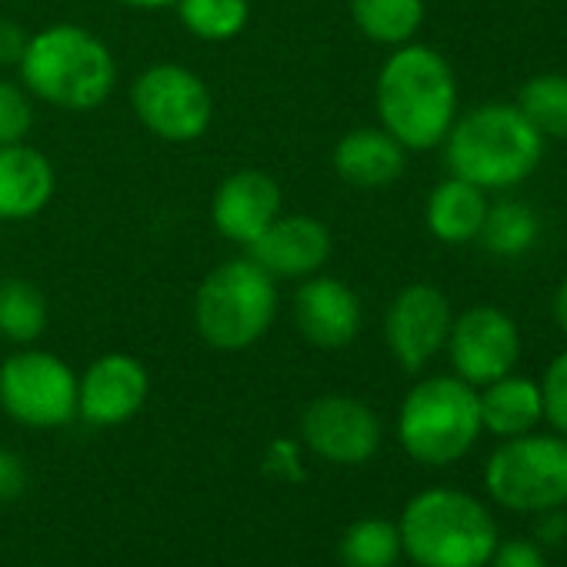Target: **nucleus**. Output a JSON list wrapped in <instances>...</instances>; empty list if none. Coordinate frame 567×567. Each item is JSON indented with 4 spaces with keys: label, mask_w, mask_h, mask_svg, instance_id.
<instances>
[{
    "label": "nucleus",
    "mask_w": 567,
    "mask_h": 567,
    "mask_svg": "<svg viewBox=\"0 0 567 567\" xmlns=\"http://www.w3.org/2000/svg\"><path fill=\"white\" fill-rule=\"evenodd\" d=\"M381 127L404 151H434L457 117V78L447 58L427 44H401L378 71Z\"/></svg>",
    "instance_id": "obj_1"
},
{
    "label": "nucleus",
    "mask_w": 567,
    "mask_h": 567,
    "mask_svg": "<svg viewBox=\"0 0 567 567\" xmlns=\"http://www.w3.org/2000/svg\"><path fill=\"white\" fill-rule=\"evenodd\" d=\"M544 144L517 104H477L454 117L441 147L454 177L481 190H511L537 171Z\"/></svg>",
    "instance_id": "obj_2"
},
{
    "label": "nucleus",
    "mask_w": 567,
    "mask_h": 567,
    "mask_svg": "<svg viewBox=\"0 0 567 567\" xmlns=\"http://www.w3.org/2000/svg\"><path fill=\"white\" fill-rule=\"evenodd\" d=\"M18 71L31 97L61 111L101 107L117 81L111 48L81 24H51L28 38Z\"/></svg>",
    "instance_id": "obj_3"
},
{
    "label": "nucleus",
    "mask_w": 567,
    "mask_h": 567,
    "mask_svg": "<svg viewBox=\"0 0 567 567\" xmlns=\"http://www.w3.org/2000/svg\"><path fill=\"white\" fill-rule=\"evenodd\" d=\"M398 530L404 554L417 567H487L501 540L491 511L457 487L414 494L401 511Z\"/></svg>",
    "instance_id": "obj_4"
},
{
    "label": "nucleus",
    "mask_w": 567,
    "mask_h": 567,
    "mask_svg": "<svg viewBox=\"0 0 567 567\" xmlns=\"http://www.w3.org/2000/svg\"><path fill=\"white\" fill-rule=\"evenodd\" d=\"M277 318V284L250 257L214 267L197 288L194 324L207 348L234 354L254 348Z\"/></svg>",
    "instance_id": "obj_5"
},
{
    "label": "nucleus",
    "mask_w": 567,
    "mask_h": 567,
    "mask_svg": "<svg viewBox=\"0 0 567 567\" xmlns=\"http://www.w3.org/2000/svg\"><path fill=\"white\" fill-rule=\"evenodd\" d=\"M481 431L477 388L457 374H434L417 381L398 414L401 447L427 467H444L471 454Z\"/></svg>",
    "instance_id": "obj_6"
},
{
    "label": "nucleus",
    "mask_w": 567,
    "mask_h": 567,
    "mask_svg": "<svg viewBox=\"0 0 567 567\" xmlns=\"http://www.w3.org/2000/svg\"><path fill=\"white\" fill-rule=\"evenodd\" d=\"M487 494L517 514H540L567 504V437L520 434L507 437L484 464Z\"/></svg>",
    "instance_id": "obj_7"
},
{
    "label": "nucleus",
    "mask_w": 567,
    "mask_h": 567,
    "mask_svg": "<svg viewBox=\"0 0 567 567\" xmlns=\"http://www.w3.org/2000/svg\"><path fill=\"white\" fill-rule=\"evenodd\" d=\"M0 408L24 427H64L78 417V374L48 351H18L0 364Z\"/></svg>",
    "instance_id": "obj_8"
},
{
    "label": "nucleus",
    "mask_w": 567,
    "mask_h": 567,
    "mask_svg": "<svg viewBox=\"0 0 567 567\" xmlns=\"http://www.w3.org/2000/svg\"><path fill=\"white\" fill-rule=\"evenodd\" d=\"M137 121L167 144H190L207 134L214 121V97L207 84L181 64H151L131 87Z\"/></svg>",
    "instance_id": "obj_9"
},
{
    "label": "nucleus",
    "mask_w": 567,
    "mask_h": 567,
    "mask_svg": "<svg viewBox=\"0 0 567 567\" xmlns=\"http://www.w3.org/2000/svg\"><path fill=\"white\" fill-rule=\"evenodd\" d=\"M444 351L461 381H467L471 388H484L517 368L520 328L507 311L477 305L451 321Z\"/></svg>",
    "instance_id": "obj_10"
},
{
    "label": "nucleus",
    "mask_w": 567,
    "mask_h": 567,
    "mask_svg": "<svg viewBox=\"0 0 567 567\" xmlns=\"http://www.w3.org/2000/svg\"><path fill=\"white\" fill-rule=\"evenodd\" d=\"M451 301L434 284H408L384 315V341L391 358L408 371H424L447 344L451 334Z\"/></svg>",
    "instance_id": "obj_11"
},
{
    "label": "nucleus",
    "mask_w": 567,
    "mask_h": 567,
    "mask_svg": "<svg viewBox=\"0 0 567 567\" xmlns=\"http://www.w3.org/2000/svg\"><path fill=\"white\" fill-rule=\"evenodd\" d=\"M305 444L331 464H368L381 447V417L371 404L348 394L315 398L301 414Z\"/></svg>",
    "instance_id": "obj_12"
},
{
    "label": "nucleus",
    "mask_w": 567,
    "mask_h": 567,
    "mask_svg": "<svg viewBox=\"0 0 567 567\" xmlns=\"http://www.w3.org/2000/svg\"><path fill=\"white\" fill-rule=\"evenodd\" d=\"M151 394L147 368L124 351L101 354L78 378V417L94 427H121L141 414Z\"/></svg>",
    "instance_id": "obj_13"
},
{
    "label": "nucleus",
    "mask_w": 567,
    "mask_h": 567,
    "mask_svg": "<svg viewBox=\"0 0 567 567\" xmlns=\"http://www.w3.org/2000/svg\"><path fill=\"white\" fill-rule=\"evenodd\" d=\"M331 230L311 214H277L247 247V257L274 280H305L331 260Z\"/></svg>",
    "instance_id": "obj_14"
},
{
    "label": "nucleus",
    "mask_w": 567,
    "mask_h": 567,
    "mask_svg": "<svg viewBox=\"0 0 567 567\" xmlns=\"http://www.w3.org/2000/svg\"><path fill=\"white\" fill-rule=\"evenodd\" d=\"M361 298L344 280L328 274H311L295 298V324L301 338L321 351H341L361 334Z\"/></svg>",
    "instance_id": "obj_15"
},
{
    "label": "nucleus",
    "mask_w": 567,
    "mask_h": 567,
    "mask_svg": "<svg viewBox=\"0 0 567 567\" xmlns=\"http://www.w3.org/2000/svg\"><path fill=\"white\" fill-rule=\"evenodd\" d=\"M280 214V187L270 174L244 167L220 181L210 200V220L230 244L250 247Z\"/></svg>",
    "instance_id": "obj_16"
},
{
    "label": "nucleus",
    "mask_w": 567,
    "mask_h": 567,
    "mask_svg": "<svg viewBox=\"0 0 567 567\" xmlns=\"http://www.w3.org/2000/svg\"><path fill=\"white\" fill-rule=\"evenodd\" d=\"M58 190V174L48 154L31 144L0 147V220L18 224L38 217Z\"/></svg>",
    "instance_id": "obj_17"
},
{
    "label": "nucleus",
    "mask_w": 567,
    "mask_h": 567,
    "mask_svg": "<svg viewBox=\"0 0 567 567\" xmlns=\"http://www.w3.org/2000/svg\"><path fill=\"white\" fill-rule=\"evenodd\" d=\"M334 171L348 187L381 190L394 184L408 167V151L384 127L348 131L334 147Z\"/></svg>",
    "instance_id": "obj_18"
},
{
    "label": "nucleus",
    "mask_w": 567,
    "mask_h": 567,
    "mask_svg": "<svg viewBox=\"0 0 567 567\" xmlns=\"http://www.w3.org/2000/svg\"><path fill=\"white\" fill-rule=\"evenodd\" d=\"M477 408H481V427L501 441L530 434L544 421L540 384L514 371L484 384L477 391Z\"/></svg>",
    "instance_id": "obj_19"
},
{
    "label": "nucleus",
    "mask_w": 567,
    "mask_h": 567,
    "mask_svg": "<svg viewBox=\"0 0 567 567\" xmlns=\"http://www.w3.org/2000/svg\"><path fill=\"white\" fill-rule=\"evenodd\" d=\"M487 204H491L487 190H481L471 181H461V177L451 174L427 197V207H424L427 230L441 244H454V247L471 244V240H477V234L484 227Z\"/></svg>",
    "instance_id": "obj_20"
},
{
    "label": "nucleus",
    "mask_w": 567,
    "mask_h": 567,
    "mask_svg": "<svg viewBox=\"0 0 567 567\" xmlns=\"http://www.w3.org/2000/svg\"><path fill=\"white\" fill-rule=\"evenodd\" d=\"M358 31L384 48L411 44L424 24V0H348Z\"/></svg>",
    "instance_id": "obj_21"
},
{
    "label": "nucleus",
    "mask_w": 567,
    "mask_h": 567,
    "mask_svg": "<svg viewBox=\"0 0 567 567\" xmlns=\"http://www.w3.org/2000/svg\"><path fill=\"white\" fill-rule=\"evenodd\" d=\"M48 298L24 277L0 280V338L11 344H34L48 331Z\"/></svg>",
    "instance_id": "obj_22"
},
{
    "label": "nucleus",
    "mask_w": 567,
    "mask_h": 567,
    "mask_svg": "<svg viewBox=\"0 0 567 567\" xmlns=\"http://www.w3.org/2000/svg\"><path fill=\"white\" fill-rule=\"evenodd\" d=\"M540 237V220L530 204L524 200H497L487 204L484 227L477 240L484 244L487 254L494 257H520L527 254Z\"/></svg>",
    "instance_id": "obj_23"
},
{
    "label": "nucleus",
    "mask_w": 567,
    "mask_h": 567,
    "mask_svg": "<svg viewBox=\"0 0 567 567\" xmlns=\"http://www.w3.org/2000/svg\"><path fill=\"white\" fill-rule=\"evenodd\" d=\"M514 104L544 141H567V74H534Z\"/></svg>",
    "instance_id": "obj_24"
},
{
    "label": "nucleus",
    "mask_w": 567,
    "mask_h": 567,
    "mask_svg": "<svg viewBox=\"0 0 567 567\" xmlns=\"http://www.w3.org/2000/svg\"><path fill=\"white\" fill-rule=\"evenodd\" d=\"M401 530L388 517H361L354 520L338 544V557L344 567H394L401 560Z\"/></svg>",
    "instance_id": "obj_25"
},
{
    "label": "nucleus",
    "mask_w": 567,
    "mask_h": 567,
    "mask_svg": "<svg viewBox=\"0 0 567 567\" xmlns=\"http://www.w3.org/2000/svg\"><path fill=\"white\" fill-rule=\"evenodd\" d=\"M174 11L187 34L207 44H224L247 28L250 0H177Z\"/></svg>",
    "instance_id": "obj_26"
},
{
    "label": "nucleus",
    "mask_w": 567,
    "mask_h": 567,
    "mask_svg": "<svg viewBox=\"0 0 567 567\" xmlns=\"http://www.w3.org/2000/svg\"><path fill=\"white\" fill-rule=\"evenodd\" d=\"M34 127V107L24 84L0 78V147L21 144Z\"/></svg>",
    "instance_id": "obj_27"
},
{
    "label": "nucleus",
    "mask_w": 567,
    "mask_h": 567,
    "mask_svg": "<svg viewBox=\"0 0 567 567\" xmlns=\"http://www.w3.org/2000/svg\"><path fill=\"white\" fill-rule=\"evenodd\" d=\"M540 404L544 421L567 437V351H560L540 374Z\"/></svg>",
    "instance_id": "obj_28"
},
{
    "label": "nucleus",
    "mask_w": 567,
    "mask_h": 567,
    "mask_svg": "<svg viewBox=\"0 0 567 567\" xmlns=\"http://www.w3.org/2000/svg\"><path fill=\"white\" fill-rule=\"evenodd\" d=\"M487 567H547V557L537 540L514 537V540H497Z\"/></svg>",
    "instance_id": "obj_29"
},
{
    "label": "nucleus",
    "mask_w": 567,
    "mask_h": 567,
    "mask_svg": "<svg viewBox=\"0 0 567 567\" xmlns=\"http://www.w3.org/2000/svg\"><path fill=\"white\" fill-rule=\"evenodd\" d=\"M28 487V467L14 451L0 447V501H14Z\"/></svg>",
    "instance_id": "obj_30"
},
{
    "label": "nucleus",
    "mask_w": 567,
    "mask_h": 567,
    "mask_svg": "<svg viewBox=\"0 0 567 567\" xmlns=\"http://www.w3.org/2000/svg\"><path fill=\"white\" fill-rule=\"evenodd\" d=\"M28 48V34L21 24L0 18V68H18Z\"/></svg>",
    "instance_id": "obj_31"
},
{
    "label": "nucleus",
    "mask_w": 567,
    "mask_h": 567,
    "mask_svg": "<svg viewBox=\"0 0 567 567\" xmlns=\"http://www.w3.org/2000/svg\"><path fill=\"white\" fill-rule=\"evenodd\" d=\"M534 537L540 547H557L567 540V514L560 507H550V511H540L537 514V524H534Z\"/></svg>",
    "instance_id": "obj_32"
},
{
    "label": "nucleus",
    "mask_w": 567,
    "mask_h": 567,
    "mask_svg": "<svg viewBox=\"0 0 567 567\" xmlns=\"http://www.w3.org/2000/svg\"><path fill=\"white\" fill-rule=\"evenodd\" d=\"M550 311H554V321H557V328L567 334V277H564V284H560L557 295H554V305H550Z\"/></svg>",
    "instance_id": "obj_33"
},
{
    "label": "nucleus",
    "mask_w": 567,
    "mask_h": 567,
    "mask_svg": "<svg viewBox=\"0 0 567 567\" xmlns=\"http://www.w3.org/2000/svg\"><path fill=\"white\" fill-rule=\"evenodd\" d=\"M124 8H134V11H164V8H174L177 0H117Z\"/></svg>",
    "instance_id": "obj_34"
}]
</instances>
